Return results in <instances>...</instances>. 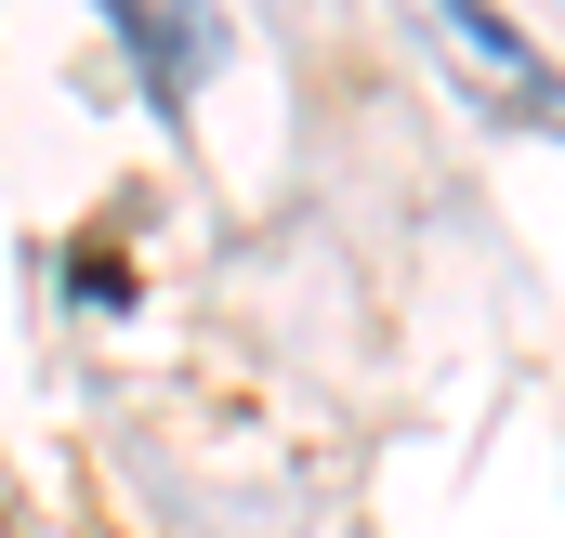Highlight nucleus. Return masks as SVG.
<instances>
[{
  "label": "nucleus",
  "instance_id": "f257e3e1",
  "mask_svg": "<svg viewBox=\"0 0 565 538\" xmlns=\"http://www.w3.org/2000/svg\"><path fill=\"white\" fill-rule=\"evenodd\" d=\"M408 13H422L434 40H447V66H460V79H473V93H487L500 119H540V106H553L540 53H526V40H513V26H500L487 0H408Z\"/></svg>",
  "mask_w": 565,
  "mask_h": 538
},
{
  "label": "nucleus",
  "instance_id": "f03ea898",
  "mask_svg": "<svg viewBox=\"0 0 565 538\" xmlns=\"http://www.w3.org/2000/svg\"><path fill=\"white\" fill-rule=\"evenodd\" d=\"M119 26L145 40V79H158V93H198V79L224 66V13H211V0H119Z\"/></svg>",
  "mask_w": 565,
  "mask_h": 538
}]
</instances>
